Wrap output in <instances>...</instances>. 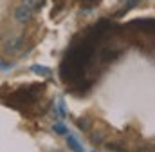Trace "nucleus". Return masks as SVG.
Instances as JSON below:
<instances>
[{
	"label": "nucleus",
	"mask_w": 155,
	"mask_h": 152,
	"mask_svg": "<svg viewBox=\"0 0 155 152\" xmlns=\"http://www.w3.org/2000/svg\"><path fill=\"white\" fill-rule=\"evenodd\" d=\"M33 18V7L25 5V4H20L16 9H15V20L18 24H29Z\"/></svg>",
	"instance_id": "nucleus-1"
},
{
	"label": "nucleus",
	"mask_w": 155,
	"mask_h": 152,
	"mask_svg": "<svg viewBox=\"0 0 155 152\" xmlns=\"http://www.w3.org/2000/svg\"><path fill=\"white\" fill-rule=\"evenodd\" d=\"M22 47V38H11L9 42H7V45H5V53H16L18 49Z\"/></svg>",
	"instance_id": "nucleus-2"
},
{
	"label": "nucleus",
	"mask_w": 155,
	"mask_h": 152,
	"mask_svg": "<svg viewBox=\"0 0 155 152\" xmlns=\"http://www.w3.org/2000/svg\"><path fill=\"white\" fill-rule=\"evenodd\" d=\"M67 145L71 147V150H74V152H85V150H83V147L76 141V138H74V136H71V134H67Z\"/></svg>",
	"instance_id": "nucleus-3"
},
{
	"label": "nucleus",
	"mask_w": 155,
	"mask_h": 152,
	"mask_svg": "<svg viewBox=\"0 0 155 152\" xmlns=\"http://www.w3.org/2000/svg\"><path fill=\"white\" fill-rule=\"evenodd\" d=\"M139 2H143V0H128V2H126V7H123L116 16H123L124 13H128L130 9H134V7H135V4H139Z\"/></svg>",
	"instance_id": "nucleus-4"
},
{
	"label": "nucleus",
	"mask_w": 155,
	"mask_h": 152,
	"mask_svg": "<svg viewBox=\"0 0 155 152\" xmlns=\"http://www.w3.org/2000/svg\"><path fill=\"white\" fill-rule=\"evenodd\" d=\"M76 125L83 130V132H87L88 129H90V121L87 119V118H78V121H76Z\"/></svg>",
	"instance_id": "nucleus-5"
},
{
	"label": "nucleus",
	"mask_w": 155,
	"mask_h": 152,
	"mask_svg": "<svg viewBox=\"0 0 155 152\" xmlns=\"http://www.w3.org/2000/svg\"><path fill=\"white\" fill-rule=\"evenodd\" d=\"M31 71H33V73H36V74H41V76H49V74H51V71H49L47 67H40V65H33V67H31Z\"/></svg>",
	"instance_id": "nucleus-6"
},
{
	"label": "nucleus",
	"mask_w": 155,
	"mask_h": 152,
	"mask_svg": "<svg viewBox=\"0 0 155 152\" xmlns=\"http://www.w3.org/2000/svg\"><path fill=\"white\" fill-rule=\"evenodd\" d=\"M107 149H108V150L121 152V149H123V143H121V141H110V143H107Z\"/></svg>",
	"instance_id": "nucleus-7"
},
{
	"label": "nucleus",
	"mask_w": 155,
	"mask_h": 152,
	"mask_svg": "<svg viewBox=\"0 0 155 152\" xmlns=\"http://www.w3.org/2000/svg\"><path fill=\"white\" fill-rule=\"evenodd\" d=\"M90 141H92L94 145H101V141H103V134H101V132H97V134L94 132V134L90 136Z\"/></svg>",
	"instance_id": "nucleus-8"
},
{
	"label": "nucleus",
	"mask_w": 155,
	"mask_h": 152,
	"mask_svg": "<svg viewBox=\"0 0 155 152\" xmlns=\"http://www.w3.org/2000/svg\"><path fill=\"white\" fill-rule=\"evenodd\" d=\"M11 67H13V64H11V62H5V60H2V58H0V71L11 69Z\"/></svg>",
	"instance_id": "nucleus-9"
},
{
	"label": "nucleus",
	"mask_w": 155,
	"mask_h": 152,
	"mask_svg": "<svg viewBox=\"0 0 155 152\" xmlns=\"http://www.w3.org/2000/svg\"><path fill=\"white\" fill-rule=\"evenodd\" d=\"M54 130H56V132H61V134H67V129L61 127V125H54Z\"/></svg>",
	"instance_id": "nucleus-10"
}]
</instances>
